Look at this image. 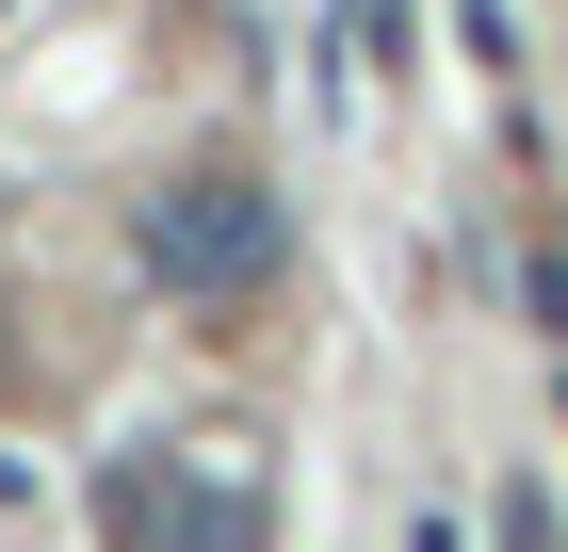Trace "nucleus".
Segmentation results:
<instances>
[{"mask_svg":"<svg viewBox=\"0 0 568 552\" xmlns=\"http://www.w3.org/2000/svg\"><path fill=\"white\" fill-rule=\"evenodd\" d=\"M276 244H293V228H276V195H261V179H227V163L146 195V277H163V293H195V309H212V293H261Z\"/></svg>","mask_w":568,"mask_h":552,"instance_id":"nucleus-1","label":"nucleus"},{"mask_svg":"<svg viewBox=\"0 0 568 552\" xmlns=\"http://www.w3.org/2000/svg\"><path fill=\"white\" fill-rule=\"evenodd\" d=\"M146 552H276V488L244 439H195V455H163V536Z\"/></svg>","mask_w":568,"mask_h":552,"instance_id":"nucleus-2","label":"nucleus"},{"mask_svg":"<svg viewBox=\"0 0 568 552\" xmlns=\"http://www.w3.org/2000/svg\"><path fill=\"white\" fill-rule=\"evenodd\" d=\"M98 520H114V536H131V552L163 536V455H131V471H114V488H98Z\"/></svg>","mask_w":568,"mask_h":552,"instance_id":"nucleus-3","label":"nucleus"}]
</instances>
